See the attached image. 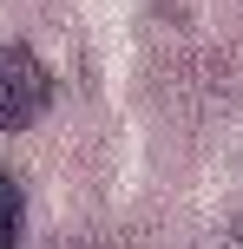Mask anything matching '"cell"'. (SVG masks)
<instances>
[{
  "label": "cell",
  "mask_w": 243,
  "mask_h": 249,
  "mask_svg": "<svg viewBox=\"0 0 243 249\" xmlns=\"http://www.w3.org/2000/svg\"><path fill=\"white\" fill-rule=\"evenodd\" d=\"M46 105H53V72L26 46L0 39V131H26Z\"/></svg>",
  "instance_id": "1"
},
{
  "label": "cell",
  "mask_w": 243,
  "mask_h": 249,
  "mask_svg": "<svg viewBox=\"0 0 243 249\" xmlns=\"http://www.w3.org/2000/svg\"><path fill=\"white\" fill-rule=\"evenodd\" d=\"M0 249H20V190L0 177Z\"/></svg>",
  "instance_id": "2"
}]
</instances>
